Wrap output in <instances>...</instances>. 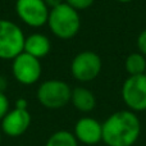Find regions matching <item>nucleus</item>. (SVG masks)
Returning a JSON list of instances; mask_svg holds the SVG:
<instances>
[{
    "label": "nucleus",
    "instance_id": "f257e3e1",
    "mask_svg": "<svg viewBox=\"0 0 146 146\" xmlns=\"http://www.w3.org/2000/svg\"><path fill=\"white\" fill-rule=\"evenodd\" d=\"M141 133V123L135 111L118 110L103 123V141L108 146H132Z\"/></svg>",
    "mask_w": 146,
    "mask_h": 146
},
{
    "label": "nucleus",
    "instance_id": "f03ea898",
    "mask_svg": "<svg viewBox=\"0 0 146 146\" xmlns=\"http://www.w3.org/2000/svg\"><path fill=\"white\" fill-rule=\"evenodd\" d=\"M46 25L55 37L60 40H71L81 28L80 12L74 10L67 3H63L50 9Z\"/></svg>",
    "mask_w": 146,
    "mask_h": 146
},
{
    "label": "nucleus",
    "instance_id": "7ed1b4c3",
    "mask_svg": "<svg viewBox=\"0 0 146 146\" xmlns=\"http://www.w3.org/2000/svg\"><path fill=\"white\" fill-rule=\"evenodd\" d=\"M72 88L67 82L60 80L44 81L37 88V100L46 109H60L71 103Z\"/></svg>",
    "mask_w": 146,
    "mask_h": 146
},
{
    "label": "nucleus",
    "instance_id": "20e7f679",
    "mask_svg": "<svg viewBox=\"0 0 146 146\" xmlns=\"http://www.w3.org/2000/svg\"><path fill=\"white\" fill-rule=\"evenodd\" d=\"M25 33L18 25L9 19H0V59L13 60L23 53Z\"/></svg>",
    "mask_w": 146,
    "mask_h": 146
},
{
    "label": "nucleus",
    "instance_id": "39448f33",
    "mask_svg": "<svg viewBox=\"0 0 146 146\" xmlns=\"http://www.w3.org/2000/svg\"><path fill=\"white\" fill-rule=\"evenodd\" d=\"M103 60L96 53L91 50H85L78 53L72 59L71 73L74 80L78 82H91L101 72Z\"/></svg>",
    "mask_w": 146,
    "mask_h": 146
},
{
    "label": "nucleus",
    "instance_id": "423d86ee",
    "mask_svg": "<svg viewBox=\"0 0 146 146\" xmlns=\"http://www.w3.org/2000/svg\"><path fill=\"white\" fill-rule=\"evenodd\" d=\"M15 13L28 27L38 28L48 23L50 9L44 0H17Z\"/></svg>",
    "mask_w": 146,
    "mask_h": 146
},
{
    "label": "nucleus",
    "instance_id": "0eeeda50",
    "mask_svg": "<svg viewBox=\"0 0 146 146\" xmlns=\"http://www.w3.org/2000/svg\"><path fill=\"white\" fill-rule=\"evenodd\" d=\"M122 99L131 111L146 110V74L129 76L122 86Z\"/></svg>",
    "mask_w": 146,
    "mask_h": 146
},
{
    "label": "nucleus",
    "instance_id": "6e6552de",
    "mask_svg": "<svg viewBox=\"0 0 146 146\" xmlns=\"http://www.w3.org/2000/svg\"><path fill=\"white\" fill-rule=\"evenodd\" d=\"M12 72L17 82L30 86L40 80L41 73H42V66H41L40 59L23 51L13 59Z\"/></svg>",
    "mask_w": 146,
    "mask_h": 146
},
{
    "label": "nucleus",
    "instance_id": "1a4fd4ad",
    "mask_svg": "<svg viewBox=\"0 0 146 146\" xmlns=\"http://www.w3.org/2000/svg\"><path fill=\"white\" fill-rule=\"evenodd\" d=\"M32 117L27 109L14 108L9 110L1 119V129L7 136L18 137L22 136L31 126Z\"/></svg>",
    "mask_w": 146,
    "mask_h": 146
},
{
    "label": "nucleus",
    "instance_id": "9d476101",
    "mask_svg": "<svg viewBox=\"0 0 146 146\" xmlns=\"http://www.w3.org/2000/svg\"><path fill=\"white\" fill-rule=\"evenodd\" d=\"M74 136L77 141L85 145L99 144L103 141V123L91 117H83L76 123Z\"/></svg>",
    "mask_w": 146,
    "mask_h": 146
},
{
    "label": "nucleus",
    "instance_id": "9b49d317",
    "mask_svg": "<svg viewBox=\"0 0 146 146\" xmlns=\"http://www.w3.org/2000/svg\"><path fill=\"white\" fill-rule=\"evenodd\" d=\"M51 50V41L46 35L40 32L27 36L25 40L23 51L37 59L45 58Z\"/></svg>",
    "mask_w": 146,
    "mask_h": 146
},
{
    "label": "nucleus",
    "instance_id": "f8f14e48",
    "mask_svg": "<svg viewBox=\"0 0 146 146\" xmlns=\"http://www.w3.org/2000/svg\"><path fill=\"white\" fill-rule=\"evenodd\" d=\"M71 103L81 113H90L96 106V98L92 91L82 86H78L72 90Z\"/></svg>",
    "mask_w": 146,
    "mask_h": 146
},
{
    "label": "nucleus",
    "instance_id": "ddd939ff",
    "mask_svg": "<svg viewBox=\"0 0 146 146\" xmlns=\"http://www.w3.org/2000/svg\"><path fill=\"white\" fill-rule=\"evenodd\" d=\"M124 67H126V71L129 76L145 74V72H146V56L144 54L140 53V51L131 53L126 58Z\"/></svg>",
    "mask_w": 146,
    "mask_h": 146
},
{
    "label": "nucleus",
    "instance_id": "4468645a",
    "mask_svg": "<svg viewBox=\"0 0 146 146\" xmlns=\"http://www.w3.org/2000/svg\"><path fill=\"white\" fill-rule=\"evenodd\" d=\"M45 146H78L76 136L69 131H56L48 139Z\"/></svg>",
    "mask_w": 146,
    "mask_h": 146
},
{
    "label": "nucleus",
    "instance_id": "2eb2a0df",
    "mask_svg": "<svg viewBox=\"0 0 146 146\" xmlns=\"http://www.w3.org/2000/svg\"><path fill=\"white\" fill-rule=\"evenodd\" d=\"M95 0H66L64 3L72 7L74 10L77 12H81V10H86L94 4Z\"/></svg>",
    "mask_w": 146,
    "mask_h": 146
},
{
    "label": "nucleus",
    "instance_id": "dca6fc26",
    "mask_svg": "<svg viewBox=\"0 0 146 146\" xmlns=\"http://www.w3.org/2000/svg\"><path fill=\"white\" fill-rule=\"evenodd\" d=\"M8 111H9V100L4 92H0V121L7 115Z\"/></svg>",
    "mask_w": 146,
    "mask_h": 146
},
{
    "label": "nucleus",
    "instance_id": "f3484780",
    "mask_svg": "<svg viewBox=\"0 0 146 146\" xmlns=\"http://www.w3.org/2000/svg\"><path fill=\"white\" fill-rule=\"evenodd\" d=\"M137 48H139L140 53L146 56V28L141 31V33L137 37Z\"/></svg>",
    "mask_w": 146,
    "mask_h": 146
},
{
    "label": "nucleus",
    "instance_id": "a211bd4d",
    "mask_svg": "<svg viewBox=\"0 0 146 146\" xmlns=\"http://www.w3.org/2000/svg\"><path fill=\"white\" fill-rule=\"evenodd\" d=\"M44 1H45V4L48 5L49 9H53V8L58 7V5H60L64 3L63 0H44Z\"/></svg>",
    "mask_w": 146,
    "mask_h": 146
},
{
    "label": "nucleus",
    "instance_id": "6ab92c4d",
    "mask_svg": "<svg viewBox=\"0 0 146 146\" xmlns=\"http://www.w3.org/2000/svg\"><path fill=\"white\" fill-rule=\"evenodd\" d=\"M27 106H28V103L26 99H18L15 101V108L18 109H27Z\"/></svg>",
    "mask_w": 146,
    "mask_h": 146
},
{
    "label": "nucleus",
    "instance_id": "aec40b11",
    "mask_svg": "<svg viewBox=\"0 0 146 146\" xmlns=\"http://www.w3.org/2000/svg\"><path fill=\"white\" fill-rule=\"evenodd\" d=\"M8 87V80L5 76L0 74V92H4Z\"/></svg>",
    "mask_w": 146,
    "mask_h": 146
},
{
    "label": "nucleus",
    "instance_id": "412c9836",
    "mask_svg": "<svg viewBox=\"0 0 146 146\" xmlns=\"http://www.w3.org/2000/svg\"><path fill=\"white\" fill-rule=\"evenodd\" d=\"M117 1H119V3H131V1H133V0H117Z\"/></svg>",
    "mask_w": 146,
    "mask_h": 146
},
{
    "label": "nucleus",
    "instance_id": "4be33fe9",
    "mask_svg": "<svg viewBox=\"0 0 146 146\" xmlns=\"http://www.w3.org/2000/svg\"><path fill=\"white\" fill-rule=\"evenodd\" d=\"M0 144H1V135H0Z\"/></svg>",
    "mask_w": 146,
    "mask_h": 146
},
{
    "label": "nucleus",
    "instance_id": "5701e85b",
    "mask_svg": "<svg viewBox=\"0 0 146 146\" xmlns=\"http://www.w3.org/2000/svg\"><path fill=\"white\" fill-rule=\"evenodd\" d=\"M19 146H26V145H19Z\"/></svg>",
    "mask_w": 146,
    "mask_h": 146
},
{
    "label": "nucleus",
    "instance_id": "b1692460",
    "mask_svg": "<svg viewBox=\"0 0 146 146\" xmlns=\"http://www.w3.org/2000/svg\"><path fill=\"white\" fill-rule=\"evenodd\" d=\"M145 74H146V72H145Z\"/></svg>",
    "mask_w": 146,
    "mask_h": 146
}]
</instances>
